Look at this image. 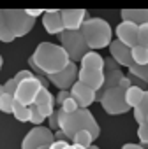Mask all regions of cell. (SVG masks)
<instances>
[{"label": "cell", "instance_id": "cell-26", "mask_svg": "<svg viewBox=\"0 0 148 149\" xmlns=\"http://www.w3.org/2000/svg\"><path fill=\"white\" fill-rule=\"evenodd\" d=\"M13 105H14V97L4 93V97L0 98V112L6 114H13Z\"/></svg>", "mask_w": 148, "mask_h": 149}, {"label": "cell", "instance_id": "cell-12", "mask_svg": "<svg viewBox=\"0 0 148 149\" xmlns=\"http://www.w3.org/2000/svg\"><path fill=\"white\" fill-rule=\"evenodd\" d=\"M137 32H139V25L130 23V21H120V25L115 30L116 40L125 44L129 49H134L137 46Z\"/></svg>", "mask_w": 148, "mask_h": 149}, {"label": "cell", "instance_id": "cell-5", "mask_svg": "<svg viewBox=\"0 0 148 149\" xmlns=\"http://www.w3.org/2000/svg\"><path fill=\"white\" fill-rule=\"evenodd\" d=\"M58 39H60V46L67 51L70 61H74V63H80V61L85 58V54L90 53V47H88V44H87V40H85L81 30H80V32L63 30V32L58 35Z\"/></svg>", "mask_w": 148, "mask_h": 149}, {"label": "cell", "instance_id": "cell-46", "mask_svg": "<svg viewBox=\"0 0 148 149\" xmlns=\"http://www.w3.org/2000/svg\"><path fill=\"white\" fill-rule=\"evenodd\" d=\"M41 149H48V147H41Z\"/></svg>", "mask_w": 148, "mask_h": 149}, {"label": "cell", "instance_id": "cell-44", "mask_svg": "<svg viewBox=\"0 0 148 149\" xmlns=\"http://www.w3.org/2000/svg\"><path fill=\"white\" fill-rule=\"evenodd\" d=\"M2 63H4V58H2V54H0V70H2Z\"/></svg>", "mask_w": 148, "mask_h": 149}, {"label": "cell", "instance_id": "cell-3", "mask_svg": "<svg viewBox=\"0 0 148 149\" xmlns=\"http://www.w3.org/2000/svg\"><path fill=\"white\" fill-rule=\"evenodd\" d=\"M78 81L92 88L94 91H101L106 81V68H104V58L97 51H90L85 54V58L80 61V74Z\"/></svg>", "mask_w": 148, "mask_h": 149}, {"label": "cell", "instance_id": "cell-10", "mask_svg": "<svg viewBox=\"0 0 148 149\" xmlns=\"http://www.w3.org/2000/svg\"><path fill=\"white\" fill-rule=\"evenodd\" d=\"M41 90H42V86H41V83H39V79H37V76H35L34 79H27V81H23V83L18 84L14 100H18V102H21L23 105L30 107V105L35 104V98H37V95H39Z\"/></svg>", "mask_w": 148, "mask_h": 149}, {"label": "cell", "instance_id": "cell-18", "mask_svg": "<svg viewBox=\"0 0 148 149\" xmlns=\"http://www.w3.org/2000/svg\"><path fill=\"white\" fill-rule=\"evenodd\" d=\"M144 93H146V90H141V88H137V86H130V88L125 91V100H127V105L134 111V109H136V107L143 102Z\"/></svg>", "mask_w": 148, "mask_h": 149}, {"label": "cell", "instance_id": "cell-31", "mask_svg": "<svg viewBox=\"0 0 148 149\" xmlns=\"http://www.w3.org/2000/svg\"><path fill=\"white\" fill-rule=\"evenodd\" d=\"M137 137H139V142H141V144L148 146V123L137 126Z\"/></svg>", "mask_w": 148, "mask_h": 149}, {"label": "cell", "instance_id": "cell-37", "mask_svg": "<svg viewBox=\"0 0 148 149\" xmlns=\"http://www.w3.org/2000/svg\"><path fill=\"white\" fill-rule=\"evenodd\" d=\"M129 77H130V81H132V86H137V88H141V90H146V83H144V81H141L139 77L132 76V74H129Z\"/></svg>", "mask_w": 148, "mask_h": 149}, {"label": "cell", "instance_id": "cell-32", "mask_svg": "<svg viewBox=\"0 0 148 149\" xmlns=\"http://www.w3.org/2000/svg\"><path fill=\"white\" fill-rule=\"evenodd\" d=\"M35 77V74L32 72V70H20L18 74H16V76H14V79L18 81V83H23V81H27V79H34Z\"/></svg>", "mask_w": 148, "mask_h": 149}, {"label": "cell", "instance_id": "cell-14", "mask_svg": "<svg viewBox=\"0 0 148 149\" xmlns=\"http://www.w3.org/2000/svg\"><path fill=\"white\" fill-rule=\"evenodd\" d=\"M109 56L120 65V67H130L132 65V49H129L125 44H122L120 40H113L109 46Z\"/></svg>", "mask_w": 148, "mask_h": 149}, {"label": "cell", "instance_id": "cell-30", "mask_svg": "<svg viewBox=\"0 0 148 149\" xmlns=\"http://www.w3.org/2000/svg\"><path fill=\"white\" fill-rule=\"evenodd\" d=\"M18 84H20V83H18L14 77H11V79H7V81L4 83V91H6L7 95H13V97H14V95H16V90H18Z\"/></svg>", "mask_w": 148, "mask_h": 149}, {"label": "cell", "instance_id": "cell-9", "mask_svg": "<svg viewBox=\"0 0 148 149\" xmlns=\"http://www.w3.org/2000/svg\"><path fill=\"white\" fill-rule=\"evenodd\" d=\"M78 74H80V67L74 61H70L65 70L55 74V76H48V79L53 86L58 88V91H70V88L78 83Z\"/></svg>", "mask_w": 148, "mask_h": 149}, {"label": "cell", "instance_id": "cell-8", "mask_svg": "<svg viewBox=\"0 0 148 149\" xmlns=\"http://www.w3.org/2000/svg\"><path fill=\"white\" fill-rule=\"evenodd\" d=\"M55 142V133L49 130V126H34L27 132V135L21 140V149H41L49 147Z\"/></svg>", "mask_w": 148, "mask_h": 149}, {"label": "cell", "instance_id": "cell-29", "mask_svg": "<svg viewBox=\"0 0 148 149\" xmlns=\"http://www.w3.org/2000/svg\"><path fill=\"white\" fill-rule=\"evenodd\" d=\"M65 114H72V112H76V111H80V105H78V102L74 100L72 97L70 98H67L63 104H62V107H60Z\"/></svg>", "mask_w": 148, "mask_h": 149}, {"label": "cell", "instance_id": "cell-36", "mask_svg": "<svg viewBox=\"0 0 148 149\" xmlns=\"http://www.w3.org/2000/svg\"><path fill=\"white\" fill-rule=\"evenodd\" d=\"M25 13H27L30 18H34V19H35V18H39V16L42 18L46 11H44V9H25Z\"/></svg>", "mask_w": 148, "mask_h": 149}, {"label": "cell", "instance_id": "cell-20", "mask_svg": "<svg viewBox=\"0 0 148 149\" xmlns=\"http://www.w3.org/2000/svg\"><path fill=\"white\" fill-rule=\"evenodd\" d=\"M134 119H136L137 126L146 125V119H148V90H146V93H144L143 102L134 109Z\"/></svg>", "mask_w": 148, "mask_h": 149}, {"label": "cell", "instance_id": "cell-23", "mask_svg": "<svg viewBox=\"0 0 148 149\" xmlns=\"http://www.w3.org/2000/svg\"><path fill=\"white\" fill-rule=\"evenodd\" d=\"M132 63L137 65V67H146L148 65V49L141 47V46H136L132 49Z\"/></svg>", "mask_w": 148, "mask_h": 149}, {"label": "cell", "instance_id": "cell-16", "mask_svg": "<svg viewBox=\"0 0 148 149\" xmlns=\"http://www.w3.org/2000/svg\"><path fill=\"white\" fill-rule=\"evenodd\" d=\"M122 21H130L136 25H146L148 23V9H123L120 11Z\"/></svg>", "mask_w": 148, "mask_h": 149}, {"label": "cell", "instance_id": "cell-17", "mask_svg": "<svg viewBox=\"0 0 148 149\" xmlns=\"http://www.w3.org/2000/svg\"><path fill=\"white\" fill-rule=\"evenodd\" d=\"M123 76H125V74L122 72V68H120V70H113V72H106V81H104L102 90L97 91V100H99V98L102 97V93H106L108 90L118 88V86H120V81L123 79Z\"/></svg>", "mask_w": 148, "mask_h": 149}, {"label": "cell", "instance_id": "cell-34", "mask_svg": "<svg viewBox=\"0 0 148 149\" xmlns=\"http://www.w3.org/2000/svg\"><path fill=\"white\" fill-rule=\"evenodd\" d=\"M67 98H70V91H58L56 97H55V104H56L58 107H62V104H63Z\"/></svg>", "mask_w": 148, "mask_h": 149}, {"label": "cell", "instance_id": "cell-48", "mask_svg": "<svg viewBox=\"0 0 148 149\" xmlns=\"http://www.w3.org/2000/svg\"><path fill=\"white\" fill-rule=\"evenodd\" d=\"M80 149H81V147H80Z\"/></svg>", "mask_w": 148, "mask_h": 149}, {"label": "cell", "instance_id": "cell-40", "mask_svg": "<svg viewBox=\"0 0 148 149\" xmlns=\"http://www.w3.org/2000/svg\"><path fill=\"white\" fill-rule=\"evenodd\" d=\"M122 149H146V147H144L143 144H130V142H129V144H123Z\"/></svg>", "mask_w": 148, "mask_h": 149}, {"label": "cell", "instance_id": "cell-42", "mask_svg": "<svg viewBox=\"0 0 148 149\" xmlns=\"http://www.w3.org/2000/svg\"><path fill=\"white\" fill-rule=\"evenodd\" d=\"M63 149H80V147H76V146H72V144H67Z\"/></svg>", "mask_w": 148, "mask_h": 149}, {"label": "cell", "instance_id": "cell-11", "mask_svg": "<svg viewBox=\"0 0 148 149\" xmlns=\"http://www.w3.org/2000/svg\"><path fill=\"white\" fill-rule=\"evenodd\" d=\"M60 16H62L63 28L69 32H80L83 23L88 19V14L85 9H65V11H60Z\"/></svg>", "mask_w": 148, "mask_h": 149}, {"label": "cell", "instance_id": "cell-22", "mask_svg": "<svg viewBox=\"0 0 148 149\" xmlns=\"http://www.w3.org/2000/svg\"><path fill=\"white\" fill-rule=\"evenodd\" d=\"M13 116L20 121V123H27L30 121V107L23 105L21 102L14 100V105H13Z\"/></svg>", "mask_w": 148, "mask_h": 149}, {"label": "cell", "instance_id": "cell-43", "mask_svg": "<svg viewBox=\"0 0 148 149\" xmlns=\"http://www.w3.org/2000/svg\"><path fill=\"white\" fill-rule=\"evenodd\" d=\"M4 93H6V91H4V84H0V98L4 97Z\"/></svg>", "mask_w": 148, "mask_h": 149}, {"label": "cell", "instance_id": "cell-47", "mask_svg": "<svg viewBox=\"0 0 148 149\" xmlns=\"http://www.w3.org/2000/svg\"><path fill=\"white\" fill-rule=\"evenodd\" d=\"M146 123H148V119H146Z\"/></svg>", "mask_w": 148, "mask_h": 149}, {"label": "cell", "instance_id": "cell-38", "mask_svg": "<svg viewBox=\"0 0 148 149\" xmlns=\"http://www.w3.org/2000/svg\"><path fill=\"white\" fill-rule=\"evenodd\" d=\"M130 86H132V81H130V77H129V76H123V79L120 81V86H118V88H122V90H125V91H127Z\"/></svg>", "mask_w": 148, "mask_h": 149}, {"label": "cell", "instance_id": "cell-45", "mask_svg": "<svg viewBox=\"0 0 148 149\" xmlns=\"http://www.w3.org/2000/svg\"><path fill=\"white\" fill-rule=\"evenodd\" d=\"M88 149H101V147H99V146H95V144H94V146H90V147H88Z\"/></svg>", "mask_w": 148, "mask_h": 149}, {"label": "cell", "instance_id": "cell-39", "mask_svg": "<svg viewBox=\"0 0 148 149\" xmlns=\"http://www.w3.org/2000/svg\"><path fill=\"white\" fill-rule=\"evenodd\" d=\"M67 144H69V142H65V140H55V142H53L48 149H63Z\"/></svg>", "mask_w": 148, "mask_h": 149}, {"label": "cell", "instance_id": "cell-6", "mask_svg": "<svg viewBox=\"0 0 148 149\" xmlns=\"http://www.w3.org/2000/svg\"><path fill=\"white\" fill-rule=\"evenodd\" d=\"M99 102H101L104 112L109 116H120V114H125L130 111V107L127 105V100H125V90H122V88L108 90L106 93H102Z\"/></svg>", "mask_w": 148, "mask_h": 149}, {"label": "cell", "instance_id": "cell-24", "mask_svg": "<svg viewBox=\"0 0 148 149\" xmlns=\"http://www.w3.org/2000/svg\"><path fill=\"white\" fill-rule=\"evenodd\" d=\"M44 104H55V97H53V95H51V91H49V90H46V88H42V90L39 91V95H37V98H35V104H34V105L41 107V105H44Z\"/></svg>", "mask_w": 148, "mask_h": 149}, {"label": "cell", "instance_id": "cell-2", "mask_svg": "<svg viewBox=\"0 0 148 149\" xmlns=\"http://www.w3.org/2000/svg\"><path fill=\"white\" fill-rule=\"evenodd\" d=\"M58 112V125L60 130L65 133V137L69 140H72V137L81 130H87L94 135V139H97L101 135V126L97 123V119L94 118V114L88 109H80L72 114H65L62 109H56Z\"/></svg>", "mask_w": 148, "mask_h": 149}, {"label": "cell", "instance_id": "cell-7", "mask_svg": "<svg viewBox=\"0 0 148 149\" xmlns=\"http://www.w3.org/2000/svg\"><path fill=\"white\" fill-rule=\"evenodd\" d=\"M6 18H7V25L16 39L27 35L35 25V19L30 18L25 13V9H6Z\"/></svg>", "mask_w": 148, "mask_h": 149}, {"label": "cell", "instance_id": "cell-28", "mask_svg": "<svg viewBox=\"0 0 148 149\" xmlns=\"http://www.w3.org/2000/svg\"><path fill=\"white\" fill-rule=\"evenodd\" d=\"M137 46L148 49V23L139 26V32H137Z\"/></svg>", "mask_w": 148, "mask_h": 149}, {"label": "cell", "instance_id": "cell-13", "mask_svg": "<svg viewBox=\"0 0 148 149\" xmlns=\"http://www.w3.org/2000/svg\"><path fill=\"white\" fill-rule=\"evenodd\" d=\"M70 97L78 102L80 109H88L97 100V91H94L92 88H88L87 84L78 81L76 84L70 88Z\"/></svg>", "mask_w": 148, "mask_h": 149}, {"label": "cell", "instance_id": "cell-33", "mask_svg": "<svg viewBox=\"0 0 148 149\" xmlns=\"http://www.w3.org/2000/svg\"><path fill=\"white\" fill-rule=\"evenodd\" d=\"M104 68H106V72H113V70H120L122 67L111 56H108V58H104Z\"/></svg>", "mask_w": 148, "mask_h": 149}, {"label": "cell", "instance_id": "cell-19", "mask_svg": "<svg viewBox=\"0 0 148 149\" xmlns=\"http://www.w3.org/2000/svg\"><path fill=\"white\" fill-rule=\"evenodd\" d=\"M94 135L87 130H81L78 132L76 135L72 137V146H76V147H81V149H88L90 146H94Z\"/></svg>", "mask_w": 148, "mask_h": 149}, {"label": "cell", "instance_id": "cell-1", "mask_svg": "<svg viewBox=\"0 0 148 149\" xmlns=\"http://www.w3.org/2000/svg\"><path fill=\"white\" fill-rule=\"evenodd\" d=\"M70 63L67 51L60 44L53 42H41L34 54L28 58V65L35 72V76H55V74L65 70Z\"/></svg>", "mask_w": 148, "mask_h": 149}, {"label": "cell", "instance_id": "cell-41", "mask_svg": "<svg viewBox=\"0 0 148 149\" xmlns=\"http://www.w3.org/2000/svg\"><path fill=\"white\" fill-rule=\"evenodd\" d=\"M55 140H65V142H67L69 139L65 137V133H63L62 130H58V132H55Z\"/></svg>", "mask_w": 148, "mask_h": 149}, {"label": "cell", "instance_id": "cell-21", "mask_svg": "<svg viewBox=\"0 0 148 149\" xmlns=\"http://www.w3.org/2000/svg\"><path fill=\"white\" fill-rule=\"evenodd\" d=\"M16 37H14V33L11 32V28H9V25H7V18H6V11L4 9H0V40L2 42H13Z\"/></svg>", "mask_w": 148, "mask_h": 149}, {"label": "cell", "instance_id": "cell-25", "mask_svg": "<svg viewBox=\"0 0 148 149\" xmlns=\"http://www.w3.org/2000/svg\"><path fill=\"white\" fill-rule=\"evenodd\" d=\"M129 74L139 77L141 81H144V83L148 84V65H146V67H137V65L132 63V65L129 67Z\"/></svg>", "mask_w": 148, "mask_h": 149}, {"label": "cell", "instance_id": "cell-35", "mask_svg": "<svg viewBox=\"0 0 148 149\" xmlns=\"http://www.w3.org/2000/svg\"><path fill=\"white\" fill-rule=\"evenodd\" d=\"M48 123H49V130L53 132V130H60V125H58V112H55L51 118H48Z\"/></svg>", "mask_w": 148, "mask_h": 149}, {"label": "cell", "instance_id": "cell-15", "mask_svg": "<svg viewBox=\"0 0 148 149\" xmlns=\"http://www.w3.org/2000/svg\"><path fill=\"white\" fill-rule=\"evenodd\" d=\"M42 26H44V30H46L49 35H60V33L65 30V28H63V23H62L60 11H58V9L46 11L44 16H42Z\"/></svg>", "mask_w": 148, "mask_h": 149}, {"label": "cell", "instance_id": "cell-27", "mask_svg": "<svg viewBox=\"0 0 148 149\" xmlns=\"http://www.w3.org/2000/svg\"><path fill=\"white\" fill-rule=\"evenodd\" d=\"M44 119H46V118L41 114V111H39L35 105H30V121H28V123H34V126H42Z\"/></svg>", "mask_w": 148, "mask_h": 149}, {"label": "cell", "instance_id": "cell-4", "mask_svg": "<svg viewBox=\"0 0 148 149\" xmlns=\"http://www.w3.org/2000/svg\"><path fill=\"white\" fill-rule=\"evenodd\" d=\"M81 33H83L90 51L109 47L113 42L111 25L102 18H88L81 26Z\"/></svg>", "mask_w": 148, "mask_h": 149}]
</instances>
